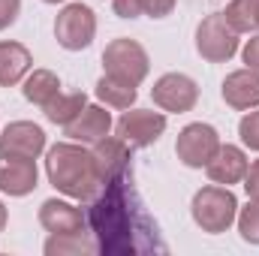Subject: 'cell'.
Listing matches in <instances>:
<instances>
[{
	"label": "cell",
	"mask_w": 259,
	"mask_h": 256,
	"mask_svg": "<svg viewBox=\"0 0 259 256\" xmlns=\"http://www.w3.org/2000/svg\"><path fill=\"white\" fill-rule=\"evenodd\" d=\"M46 175L49 184L58 193L78 202H91L103 190V181L94 172L91 151L81 148V142H58L46 154Z\"/></svg>",
	"instance_id": "1"
},
{
	"label": "cell",
	"mask_w": 259,
	"mask_h": 256,
	"mask_svg": "<svg viewBox=\"0 0 259 256\" xmlns=\"http://www.w3.org/2000/svg\"><path fill=\"white\" fill-rule=\"evenodd\" d=\"M190 214H193L196 226L208 235H220L226 232L235 217H238V199L235 193L223 184H211V187H202L193 196V205H190Z\"/></svg>",
	"instance_id": "2"
},
{
	"label": "cell",
	"mask_w": 259,
	"mask_h": 256,
	"mask_svg": "<svg viewBox=\"0 0 259 256\" xmlns=\"http://www.w3.org/2000/svg\"><path fill=\"white\" fill-rule=\"evenodd\" d=\"M103 69L106 75L112 78H121L127 84H142L148 78V69H151V61H148V52L136 42V39H112L103 52Z\"/></svg>",
	"instance_id": "3"
},
{
	"label": "cell",
	"mask_w": 259,
	"mask_h": 256,
	"mask_svg": "<svg viewBox=\"0 0 259 256\" xmlns=\"http://www.w3.org/2000/svg\"><path fill=\"white\" fill-rule=\"evenodd\" d=\"M238 36L241 33H235L229 27V21L223 18V12H211L196 27V52L208 64H226L238 52Z\"/></svg>",
	"instance_id": "4"
},
{
	"label": "cell",
	"mask_w": 259,
	"mask_h": 256,
	"mask_svg": "<svg viewBox=\"0 0 259 256\" xmlns=\"http://www.w3.org/2000/svg\"><path fill=\"white\" fill-rule=\"evenodd\" d=\"M97 36V15L84 3H66L55 18V39L66 52H81Z\"/></svg>",
	"instance_id": "5"
},
{
	"label": "cell",
	"mask_w": 259,
	"mask_h": 256,
	"mask_svg": "<svg viewBox=\"0 0 259 256\" xmlns=\"http://www.w3.org/2000/svg\"><path fill=\"white\" fill-rule=\"evenodd\" d=\"M220 145H223V142H220V133H217V130L211 127V124L196 121V124H187V127L178 133L175 154H178V160H181L184 166H190V169H205V166L211 163V157L217 154Z\"/></svg>",
	"instance_id": "6"
},
{
	"label": "cell",
	"mask_w": 259,
	"mask_h": 256,
	"mask_svg": "<svg viewBox=\"0 0 259 256\" xmlns=\"http://www.w3.org/2000/svg\"><path fill=\"white\" fill-rule=\"evenodd\" d=\"M151 100L163 112L181 115V112H190L196 103H199V84H196L190 75H184V72H166V75H160L154 81Z\"/></svg>",
	"instance_id": "7"
},
{
	"label": "cell",
	"mask_w": 259,
	"mask_h": 256,
	"mask_svg": "<svg viewBox=\"0 0 259 256\" xmlns=\"http://www.w3.org/2000/svg\"><path fill=\"white\" fill-rule=\"evenodd\" d=\"M91 163L103 184H118L130 166V145L121 136H103L91 142Z\"/></svg>",
	"instance_id": "8"
},
{
	"label": "cell",
	"mask_w": 259,
	"mask_h": 256,
	"mask_svg": "<svg viewBox=\"0 0 259 256\" xmlns=\"http://www.w3.org/2000/svg\"><path fill=\"white\" fill-rule=\"evenodd\" d=\"M166 115L163 112H148V109H124L118 118V136L127 142L130 148H148L166 133Z\"/></svg>",
	"instance_id": "9"
},
{
	"label": "cell",
	"mask_w": 259,
	"mask_h": 256,
	"mask_svg": "<svg viewBox=\"0 0 259 256\" xmlns=\"http://www.w3.org/2000/svg\"><path fill=\"white\" fill-rule=\"evenodd\" d=\"M46 151V133L33 121H12L0 133V157L36 160Z\"/></svg>",
	"instance_id": "10"
},
{
	"label": "cell",
	"mask_w": 259,
	"mask_h": 256,
	"mask_svg": "<svg viewBox=\"0 0 259 256\" xmlns=\"http://www.w3.org/2000/svg\"><path fill=\"white\" fill-rule=\"evenodd\" d=\"M247 166H250V160H247V154L238 145H220L217 154L211 157V163L205 166V172H208V178L214 184L232 187V184H241L244 181Z\"/></svg>",
	"instance_id": "11"
},
{
	"label": "cell",
	"mask_w": 259,
	"mask_h": 256,
	"mask_svg": "<svg viewBox=\"0 0 259 256\" xmlns=\"http://www.w3.org/2000/svg\"><path fill=\"white\" fill-rule=\"evenodd\" d=\"M223 103L232 106L235 112H250V109H259V72L253 69H235L223 78Z\"/></svg>",
	"instance_id": "12"
},
{
	"label": "cell",
	"mask_w": 259,
	"mask_h": 256,
	"mask_svg": "<svg viewBox=\"0 0 259 256\" xmlns=\"http://www.w3.org/2000/svg\"><path fill=\"white\" fill-rule=\"evenodd\" d=\"M39 223L46 232L52 235H64V232H81L84 229V214L81 208H75L66 199H46L39 205Z\"/></svg>",
	"instance_id": "13"
},
{
	"label": "cell",
	"mask_w": 259,
	"mask_h": 256,
	"mask_svg": "<svg viewBox=\"0 0 259 256\" xmlns=\"http://www.w3.org/2000/svg\"><path fill=\"white\" fill-rule=\"evenodd\" d=\"M39 172H36V160H12V157H0V193L6 196H27L36 190Z\"/></svg>",
	"instance_id": "14"
},
{
	"label": "cell",
	"mask_w": 259,
	"mask_h": 256,
	"mask_svg": "<svg viewBox=\"0 0 259 256\" xmlns=\"http://www.w3.org/2000/svg\"><path fill=\"white\" fill-rule=\"evenodd\" d=\"M64 130L72 142L91 145V142L109 136V130H112V115L106 112V106H84L81 115H78L72 124H66Z\"/></svg>",
	"instance_id": "15"
},
{
	"label": "cell",
	"mask_w": 259,
	"mask_h": 256,
	"mask_svg": "<svg viewBox=\"0 0 259 256\" xmlns=\"http://www.w3.org/2000/svg\"><path fill=\"white\" fill-rule=\"evenodd\" d=\"M33 69V55L21 42H0V88H12L24 81V75Z\"/></svg>",
	"instance_id": "16"
},
{
	"label": "cell",
	"mask_w": 259,
	"mask_h": 256,
	"mask_svg": "<svg viewBox=\"0 0 259 256\" xmlns=\"http://www.w3.org/2000/svg\"><path fill=\"white\" fill-rule=\"evenodd\" d=\"M21 94H24L27 103L46 109V106L61 94V78H58L52 69H30V72L24 75V88H21Z\"/></svg>",
	"instance_id": "17"
},
{
	"label": "cell",
	"mask_w": 259,
	"mask_h": 256,
	"mask_svg": "<svg viewBox=\"0 0 259 256\" xmlns=\"http://www.w3.org/2000/svg\"><path fill=\"white\" fill-rule=\"evenodd\" d=\"M46 256H81V253H97L100 244L81 229V232H64V235H52L46 241Z\"/></svg>",
	"instance_id": "18"
},
{
	"label": "cell",
	"mask_w": 259,
	"mask_h": 256,
	"mask_svg": "<svg viewBox=\"0 0 259 256\" xmlns=\"http://www.w3.org/2000/svg\"><path fill=\"white\" fill-rule=\"evenodd\" d=\"M136 97H139L136 84H127V81H121V78H112V75H106V72H103V78L97 81V100L106 103L109 109H121V112H124V109H133Z\"/></svg>",
	"instance_id": "19"
},
{
	"label": "cell",
	"mask_w": 259,
	"mask_h": 256,
	"mask_svg": "<svg viewBox=\"0 0 259 256\" xmlns=\"http://www.w3.org/2000/svg\"><path fill=\"white\" fill-rule=\"evenodd\" d=\"M88 106V97L81 94V91H75V94H58L42 112H46V118L52 121V124H61V127H66V124H72L78 115H81V109Z\"/></svg>",
	"instance_id": "20"
},
{
	"label": "cell",
	"mask_w": 259,
	"mask_h": 256,
	"mask_svg": "<svg viewBox=\"0 0 259 256\" xmlns=\"http://www.w3.org/2000/svg\"><path fill=\"white\" fill-rule=\"evenodd\" d=\"M256 3L259 0H229L223 18L229 21V27L235 33H250L256 30Z\"/></svg>",
	"instance_id": "21"
},
{
	"label": "cell",
	"mask_w": 259,
	"mask_h": 256,
	"mask_svg": "<svg viewBox=\"0 0 259 256\" xmlns=\"http://www.w3.org/2000/svg\"><path fill=\"white\" fill-rule=\"evenodd\" d=\"M238 232L247 244H259V199H250L244 208H238Z\"/></svg>",
	"instance_id": "22"
},
{
	"label": "cell",
	"mask_w": 259,
	"mask_h": 256,
	"mask_svg": "<svg viewBox=\"0 0 259 256\" xmlns=\"http://www.w3.org/2000/svg\"><path fill=\"white\" fill-rule=\"evenodd\" d=\"M238 136H241V142H244V148H250V151H259V109L253 112H247L241 121H238Z\"/></svg>",
	"instance_id": "23"
},
{
	"label": "cell",
	"mask_w": 259,
	"mask_h": 256,
	"mask_svg": "<svg viewBox=\"0 0 259 256\" xmlns=\"http://www.w3.org/2000/svg\"><path fill=\"white\" fill-rule=\"evenodd\" d=\"M118 18H139L145 15V0H112Z\"/></svg>",
	"instance_id": "24"
},
{
	"label": "cell",
	"mask_w": 259,
	"mask_h": 256,
	"mask_svg": "<svg viewBox=\"0 0 259 256\" xmlns=\"http://www.w3.org/2000/svg\"><path fill=\"white\" fill-rule=\"evenodd\" d=\"M21 12V0H0V30L12 27Z\"/></svg>",
	"instance_id": "25"
},
{
	"label": "cell",
	"mask_w": 259,
	"mask_h": 256,
	"mask_svg": "<svg viewBox=\"0 0 259 256\" xmlns=\"http://www.w3.org/2000/svg\"><path fill=\"white\" fill-rule=\"evenodd\" d=\"M178 0H145V15L151 18H166L172 9H175Z\"/></svg>",
	"instance_id": "26"
},
{
	"label": "cell",
	"mask_w": 259,
	"mask_h": 256,
	"mask_svg": "<svg viewBox=\"0 0 259 256\" xmlns=\"http://www.w3.org/2000/svg\"><path fill=\"white\" fill-rule=\"evenodd\" d=\"M241 58H244V66H247V69L259 72V36H253V39H247V42H244Z\"/></svg>",
	"instance_id": "27"
},
{
	"label": "cell",
	"mask_w": 259,
	"mask_h": 256,
	"mask_svg": "<svg viewBox=\"0 0 259 256\" xmlns=\"http://www.w3.org/2000/svg\"><path fill=\"white\" fill-rule=\"evenodd\" d=\"M244 190L250 199H259V160H253L250 166H247V175H244Z\"/></svg>",
	"instance_id": "28"
},
{
	"label": "cell",
	"mask_w": 259,
	"mask_h": 256,
	"mask_svg": "<svg viewBox=\"0 0 259 256\" xmlns=\"http://www.w3.org/2000/svg\"><path fill=\"white\" fill-rule=\"evenodd\" d=\"M3 226H6V205L0 202V232H3Z\"/></svg>",
	"instance_id": "29"
},
{
	"label": "cell",
	"mask_w": 259,
	"mask_h": 256,
	"mask_svg": "<svg viewBox=\"0 0 259 256\" xmlns=\"http://www.w3.org/2000/svg\"><path fill=\"white\" fill-rule=\"evenodd\" d=\"M256 30H259V3H256Z\"/></svg>",
	"instance_id": "30"
},
{
	"label": "cell",
	"mask_w": 259,
	"mask_h": 256,
	"mask_svg": "<svg viewBox=\"0 0 259 256\" xmlns=\"http://www.w3.org/2000/svg\"><path fill=\"white\" fill-rule=\"evenodd\" d=\"M42 3H64V0H42Z\"/></svg>",
	"instance_id": "31"
}]
</instances>
